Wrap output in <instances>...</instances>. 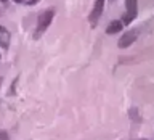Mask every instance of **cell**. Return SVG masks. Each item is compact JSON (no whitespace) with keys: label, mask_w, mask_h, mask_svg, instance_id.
Instances as JSON below:
<instances>
[{"label":"cell","mask_w":154,"mask_h":140,"mask_svg":"<svg viewBox=\"0 0 154 140\" xmlns=\"http://www.w3.org/2000/svg\"><path fill=\"white\" fill-rule=\"evenodd\" d=\"M53 10H47V11H43L40 16H38V23H37V34L35 37H40L43 32H45V29L50 26L51 19H53Z\"/></svg>","instance_id":"cell-1"},{"label":"cell","mask_w":154,"mask_h":140,"mask_svg":"<svg viewBox=\"0 0 154 140\" xmlns=\"http://www.w3.org/2000/svg\"><path fill=\"white\" fill-rule=\"evenodd\" d=\"M137 2L138 0H125V7H127V14L124 16L125 24L132 23V19L137 16Z\"/></svg>","instance_id":"cell-2"},{"label":"cell","mask_w":154,"mask_h":140,"mask_svg":"<svg viewBox=\"0 0 154 140\" xmlns=\"http://www.w3.org/2000/svg\"><path fill=\"white\" fill-rule=\"evenodd\" d=\"M137 31H130V32H125L122 37H120L119 40V47L120 48H127L128 45H132V43L135 42V39H137Z\"/></svg>","instance_id":"cell-3"},{"label":"cell","mask_w":154,"mask_h":140,"mask_svg":"<svg viewBox=\"0 0 154 140\" xmlns=\"http://www.w3.org/2000/svg\"><path fill=\"white\" fill-rule=\"evenodd\" d=\"M103 7H104V0H96L95 2V7H93V10H91V13H90V21L91 23H96V19L101 16Z\"/></svg>","instance_id":"cell-4"},{"label":"cell","mask_w":154,"mask_h":140,"mask_svg":"<svg viewBox=\"0 0 154 140\" xmlns=\"http://www.w3.org/2000/svg\"><path fill=\"white\" fill-rule=\"evenodd\" d=\"M0 45L3 48H8V45H10V32L3 26H0Z\"/></svg>","instance_id":"cell-5"},{"label":"cell","mask_w":154,"mask_h":140,"mask_svg":"<svg viewBox=\"0 0 154 140\" xmlns=\"http://www.w3.org/2000/svg\"><path fill=\"white\" fill-rule=\"evenodd\" d=\"M120 29H122V23L120 21H112L108 26V29H106V32L108 34H116V32H119Z\"/></svg>","instance_id":"cell-6"},{"label":"cell","mask_w":154,"mask_h":140,"mask_svg":"<svg viewBox=\"0 0 154 140\" xmlns=\"http://www.w3.org/2000/svg\"><path fill=\"white\" fill-rule=\"evenodd\" d=\"M37 2H38V0H29L27 3H29V5H34V3H37Z\"/></svg>","instance_id":"cell-7"},{"label":"cell","mask_w":154,"mask_h":140,"mask_svg":"<svg viewBox=\"0 0 154 140\" xmlns=\"http://www.w3.org/2000/svg\"><path fill=\"white\" fill-rule=\"evenodd\" d=\"M14 2H18V3H21V2H24V0H14Z\"/></svg>","instance_id":"cell-8"},{"label":"cell","mask_w":154,"mask_h":140,"mask_svg":"<svg viewBox=\"0 0 154 140\" xmlns=\"http://www.w3.org/2000/svg\"><path fill=\"white\" fill-rule=\"evenodd\" d=\"M2 2H5V0H2Z\"/></svg>","instance_id":"cell-9"}]
</instances>
